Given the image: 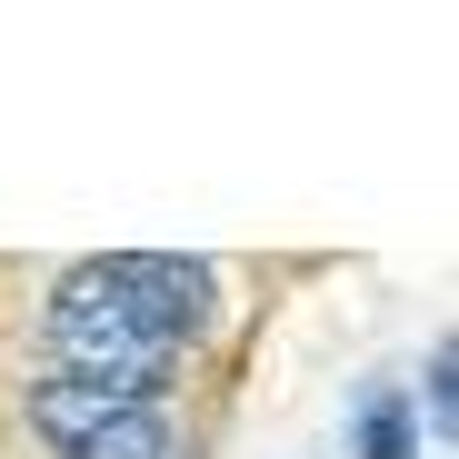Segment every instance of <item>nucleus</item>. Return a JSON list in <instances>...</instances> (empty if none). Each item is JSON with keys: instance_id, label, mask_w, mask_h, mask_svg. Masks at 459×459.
I'll return each mask as SVG.
<instances>
[{"instance_id": "3", "label": "nucleus", "mask_w": 459, "mask_h": 459, "mask_svg": "<svg viewBox=\"0 0 459 459\" xmlns=\"http://www.w3.org/2000/svg\"><path fill=\"white\" fill-rule=\"evenodd\" d=\"M100 270H110V290H120L170 350H190V340L220 320V280H210V260H180V250H110Z\"/></svg>"}, {"instance_id": "5", "label": "nucleus", "mask_w": 459, "mask_h": 459, "mask_svg": "<svg viewBox=\"0 0 459 459\" xmlns=\"http://www.w3.org/2000/svg\"><path fill=\"white\" fill-rule=\"evenodd\" d=\"M449 410H459V390H449V340H439V350H429V420L449 429Z\"/></svg>"}, {"instance_id": "2", "label": "nucleus", "mask_w": 459, "mask_h": 459, "mask_svg": "<svg viewBox=\"0 0 459 459\" xmlns=\"http://www.w3.org/2000/svg\"><path fill=\"white\" fill-rule=\"evenodd\" d=\"M30 429L50 439V459H170L160 400H130V390L81 379V369H50L30 390Z\"/></svg>"}, {"instance_id": "4", "label": "nucleus", "mask_w": 459, "mask_h": 459, "mask_svg": "<svg viewBox=\"0 0 459 459\" xmlns=\"http://www.w3.org/2000/svg\"><path fill=\"white\" fill-rule=\"evenodd\" d=\"M359 459H410V400H400V390H369V410H359Z\"/></svg>"}, {"instance_id": "1", "label": "nucleus", "mask_w": 459, "mask_h": 459, "mask_svg": "<svg viewBox=\"0 0 459 459\" xmlns=\"http://www.w3.org/2000/svg\"><path fill=\"white\" fill-rule=\"evenodd\" d=\"M50 350H60V369L110 379V390H130V400H160V379H170V359H180V350L110 290L100 260L60 270V290H50Z\"/></svg>"}]
</instances>
